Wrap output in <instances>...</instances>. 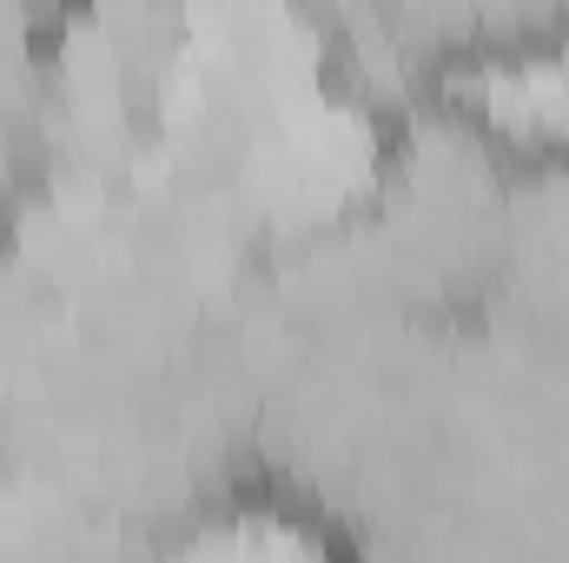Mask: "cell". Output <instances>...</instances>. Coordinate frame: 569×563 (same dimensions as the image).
<instances>
[{"label": "cell", "instance_id": "obj_2", "mask_svg": "<svg viewBox=\"0 0 569 563\" xmlns=\"http://www.w3.org/2000/svg\"><path fill=\"white\" fill-rule=\"evenodd\" d=\"M67 13L0 7V239L53 192L67 127Z\"/></svg>", "mask_w": 569, "mask_h": 563}, {"label": "cell", "instance_id": "obj_1", "mask_svg": "<svg viewBox=\"0 0 569 563\" xmlns=\"http://www.w3.org/2000/svg\"><path fill=\"white\" fill-rule=\"evenodd\" d=\"M272 279L239 292L159 213L0 239V491L113 517L152 551L259 491Z\"/></svg>", "mask_w": 569, "mask_h": 563}, {"label": "cell", "instance_id": "obj_3", "mask_svg": "<svg viewBox=\"0 0 569 563\" xmlns=\"http://www.w3.org/2000/svg\"><path fill=\"white\" fill-rule=\"evenodd\" d=\"M0 563H159V551L80 504L0 491Z\"/></svg>", "mask_w": 569, "mask_h": 563}]
</instances>
